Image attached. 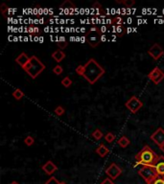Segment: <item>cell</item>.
<instances>
[{
  "instance_id": "cell-32",
  "label": "cell",
  "mask_w": 164,
  "mask_h": 184,
  "mask_svg": "<svg viewBox=\"0 0 164 184\" xmlns=\"http://www.w3.org/2000/svg\"><path fill=\"white\" fill-rule=\"evenodd\" d=\"M158 148H159V150H160L162 153H164V144H163V145H161V146H160V147H158Z\"/></svg>"
},
{
  "instance_id": "cell-21",
  "label": "cell",
  "mask_w": 164,
  "mask_h": 184,
  "mask_svg": "<svg viewBox=\"0 0 164 184\" xmlns=\"http://www.w3.org/2000/svg\"><path fill=\"white\" fill-rule=\"evenodd\" d=\"M104 134L102 133V130H100L99 129H96L93 133H92V137L95 139V140H101L103 138Z\"/></svg>"
},
{
  "instance_id": "cell-28",
  "label": "cell",
  "mask_w": 164,
  "mask_h": 184,
  "mask_svg": "<svg viewBox=\"0 0 164 184\" xmlns=\"http://www.w3.org/2000/svg\"><path fill=\"white\" fill-rule=\"evenodd\" d=\"M62 182H59L55 177H51L44 184H60Z\"/></svg>"
},
{
  "instance_id": "cell-10",
  "label": "cell",
  "mask_w": 164,
  "mask_h": 184,
  "mask_svg": "<svg viewBox=\"0 0 164 184\" xmlns=\"http://www.w3.org/2000/svg\"><path fill=\"white\" fill-rule=\"evenodd\" d=\"M151 140L154 141L158 147L163 145L164 144V129L162 128H158L151 135Z\"/></svg>"
},
{
  "instance_id": "cell-16",
  "label": "cell",
  "mask_w": 164,
  "mask_h": 184,
  "mask_svg": "<svg viewBox=\"0 0 164 184\" xmlns=\"http://www.w3.org/2000/svg\"><path fill=\"white\" fill-rule=\"evenodd\" d=\"M129 143H131V141H129V139L127 136H125V135L121 136V137L118 139V141H117V144H118L121 148H123V149L127 148V147L129 145Z\"/></svg>"
},
{
  "instance_id": "cell-20",
  "label": "cell",
  "mask_w": 164,
  "mask_h": 184,
  "mask_svg": "<svg viewBox=\"0 0 164 184\" xmlns=\"http://www.w3.org/2000/svg\"><path fill=\"white\" fill-rule=\"evenodd\" d=\"M57 45H58V47H59V50H63V51H64V50L67 47V45H68V41L65 40L64 38L63 37V38H60V39L58 41Z\"/></svg>"
},
{
  "instance_id": "cell-4",
  "label": "cell",
  "mask_w": 164,
  "mask_h": 184,
  "mask_svg": "<svg viewBox=\"0 0 164 184\" xmlns=\"http://www.w3.org/2000/svg\"><path fill=\"white\" fill-rule=\"evenodd\" d=\"M138 174L145 180L146 184H154V180L159 177L154 166H148V165L142 166L138 170Z\"/></svg>"
},
{
  "instance_id": "cell-12",
  "label": "cell",
  "mask_w": 164,
  "mask_h": 184,
  "mask_svg": "<svg viewBox=\"0 0 164 184\" xmlns=\"http://www.w3.org/2000/svg\"><path fill=\"white\" fill-rule=\"evenodd\" d=\"M154 167L158 174V176L164 177V156L163 155H159L158 160L157 164L154 165Z\"/></svg>"
},
{
  "instance_id": "cell-15",
  "label": "cell",
  "mask_w": 164,
  "mask_h": 184,
  "mask_svg": "<svg viewBox=\"0 0 164 184\" xmlns=\"http://www.w3.org/2000/svg\"><path fill=\"white\" fill-rule=\"evenodd\" d=\"M51 57L54 59V60L56 61V63H60V61H62L65 58V53L63 50L58 49L51 55Z\"/></svg>"
},
{
  "instance_id": "cell-29",
  "label": "cell",
  "mask_w": 164,
  "mask_h": 184,
  "mask_svg": "<svg viewBox=\"0 0 164 184\" xmlns=\"http://www.w3.org/2000/svg\"><path fill=\"white\" fill-rule=\"evenodd\" d=\"M8 6L5 4V3H2L1 6H0V12H1V14L6 17V11H8Z\"/></svg>"
},
{
  "instance_id": "cell-11",
  "label": "cell",
  "mask_w": 164,
  "mask_h": 184,
  "mask_svg": "<svg viewBox=\"0 0 164 184\" xmlns=\"http://www.w3.org/2000/svg\"><path fill=\"white\" fill-rule=\"evenodd\" d=\"M41 169H42L43 172L46 173V174H48V176H51V174H53L58 170V167H57V165H55L51 160H49L45 164L42 165Z\"/></svg>"
},
{
  "instance_id": "cell-14",
  "label": "cell",
  "mask_w": 164,
  "mask_h": 184,
  "mask_svg": "<svg viewBox=\"0 0 164 184\" xmlns=\"http://www.w3.org/2000/svg\"><path fill=\"white\" fill-rule=\"evenodd\" d=\"M95 153H96L100 157H105L108 155V153H109V148L107 146H105L104 144H101L96 150H95Z\"/></svg>"
},
{
  "instance_id": "cell-18",
  "label": "cell",
  "mask_w": 164,
  "mask_h": 184,
  "mask_svg": "<svg viewBox=\"0 0 164 184\" xmlns=\"http://www.w3.org/2000/svg\"><path fill=\"white\" fill-rule=\"evenodd\" d=\"M12 95H13V97H14L15 100L19 101V100H21V99L24 97V92H23L20 88H16V89L12 93Z\"/></svg>"
},
{
  "instance_id": "cell-24",
  "label": "cell",
  "mask_w": 164,
  "mask_h": 184,
  "mask_svg": "<svg viewBox=\"0 0 164 184\" xmlns=\"http://www.w3.org/2000/svg\"><path fill=\"white\" fill-rule=\"evenodd\" d=\"M105 140L108 143H112L115 140V135L112 133H108L105 135Z\"/></svg>"
},
{
  "instance_id": "cell-6",
  "label": "cell",
  "mask_w": 164,
  "mask_h": 184,
  "mask_svg": "<svg viewBox=\"0 0 164 184\" xmlns=\"http://www.w3.org/2000/svg\"><path fill=\"white\" fill-rule=\"evenodd\" d=\"M125 107L134 114V113L138 112V110L143 107V103L140 101L139 98L136 97V96H132V97L125 103Z\"/></svg>"
},
{
  "instance_id": "cell-19",
  "label": "cell",
  "mask_w": 164,
  "mask_h": 184,
  "mask_svg": "<svg viewBox=\"0 0 164 184\" xmlns=\"http://www.w3.org/2000/svg\"><path fill=\"white\" fill-rule=\"evenodd\" d=\"M116 3L123 4L126 8H132L135 4V1H134V0H122V1H120V0H116Z\"/></svg>"
},
{
  "instance_id": "cell-34",
  "label": "cell",
  "mask_w": 164,
  "mask_h": 184,
  "mask_svg": "<svg viewBox=\"0 0 164 184\" xmlns=\"http://www.w3.org/2000/svg\"><path fill=\"white\" fill-rule=\"evenodd\" d=\"M60 184H66L65 182H62V183H60Z\"/></svg>"
},
{
  "instance_id": "cell-2",
  "label": "cell",
  "mask_w": 164,
  "mask_h": 184,
  "mask_svg": "<svg viewBox=\"0 0 164 184\" xmlns=\"http://www.w3.org/2000/svg\"><path fill=\"white\" fill-rule=\"evenodd\" d=\"M159 155L155 153L149 146H144L142 150L136 153L135 160L137 165H143V166H154L158 160Z\"/></svg>"
},
{
  "instance_id": "cell-3",
  "label": "cell",
  "mask_w": 164,
  "mask_h": 184,
  "mask_svg": "<svg viewBox=\"0 0 164 184\" xmlns=\"http://www.w3.org/2000/svg\"><path fill=\"white\" fill-rule=\"evenodd\" d=\"M24 71L27 73L33 80H35L36 78H38L43 70L45 69V65L43 64L40 59L36 57V56H32L30 58L29 63L25 65V67L23 68Z\"/></svg>"
},
{
  "instance_id": "cell-22",
  "label": "cell",
  "mask_w": 164,
  "mask_h": 184,
  "mask_svg": "<svg viewBox=\"0 0 164 184\" xmlns=\"http://www.w3.org/2000/svg\"><path fill=\"white\" fill-rule=\"evenodd\" d=\"M62 84L64 87H66V88H69V87H70L71 84H72V80L69 77H64L62 80Z\"/></svg>"
},
{
  "instance_id": "cell-5",
  "label": "cell",
  "mask_w": 164,
  "mask_h": 184,
  "mask_svg": "<svg viewBox=\"0 0 164 184\" xmlns=\"http://www.w3.org/2000/svg\"><path fill=\"white\" fill-rule=\"evenodd\" d=\"M85 40L88 43L89 46L95 48L99 45V43L102 41V33L101 30L97 27L91 28L85 35Z\"/></svg>"
},
{
  "instance_id": "cell-27",
  "label": "cell",
  "mask_w": 164,
  "mask_h": 184,
  "mask_svg": "<svg viewBox=\"0 0 164 184\" xmlns=\"http://www.w3.org/2000/svg\"><path fill=\"white\" fill-rule=\"evenodd\" d=\"M111 23H113V24H117V25H121L123 23V19H122V17H120V16H115V17H112V19H111Z\"/></svg>"
},
{
  "instance_id": "cell-33",
  "label": "cell",
  "mask_w": 164,
  "mask_h": 184,
  "mask_svg": "<svg viewBox=\"0 0 164 184\" xmlns=\"http://www.w3.org/2000/svg\"><path fill=\"white\" fill-rule=\"evenodd\" d=\"M10 184H19L18 182H16V181H13V182H11Z\"/></svg>"
},
{
  "instance_id": "cell-13",
  "label": "cell",
  "mask_w": 164,
  "mask_h": 184,
  "mask_svg": "<svg viewBox=\"0 0 164 184\" xmlns=\"http://www.w3.org/2000/svg\"><path fill=\"white\" fill-rule=\"evenodd\" d=\"M29 60H30V57H28V55L26 54V53H21L18 57H17V58L15 59V61H16V63H18L22 68L25 67V65L29 63Z\"/></svg>"
},
{
  "instance_id": "cell-7",
  "label": "cell",
  "mask_w": 164,
  "mask_h": 184,
  "mask_svg": "<svg viewBox=\"0 0 164 184\" xmlns=\"http://www.w3.org/2000/svg\"><path fill=\"white\" fill-rule=\"evenodd\" d=\"M149 80L155 85L159 84L163 80H164V72L159 68V67H154L152 71L147 75Z\"/></svg>"
},
{
  "instance_id": "cell-9",
  "label": "cell",
  "mask_w": 164,
  "mask_h": 184,
  "mask_svg": "<svg viewBox=\"0 0 164 184\" xmlns=\"http://www.w3.org/2000/svg\"><path fill=\"white\" fill-rule=\"evenodd\" d=\"M106 174H108V177L111 178L112 180L116 179L121 174H122V169L115 163H111L106 170Z\"/></svg>"
},
{
  "instance_id": "cell-1",
  "label": "cell",
  "mask_w": 164,
  "mask_h": 184,
  "mask_svg": "<svg viewBox=\"0 0 164 184\" xmlns=\"http://www.w3.org/2000/svg\"><path fill=\"white\" fill-rule=\"evenodd\" d=\"M75 70L78 75L84 78L90 84H94L106 72L95 59H90L84 65H78Z\"/></svg>"
},
{
  "instance_id": "cell-26",
  "label": "cell",
  "mask_w": 164,
  "mask_h": 184,
  "mask_svg": "<svg viewBox=\"0 0 164 184\" xmlns=\"http://www.w3.org/2000/svg\"><path fill=\"white\" fill-rule=\"evenodd\" d=\"M53 72H54V74H56V75H60L63 72H64V68L60 66V65H56L54 68H53Z\"/></svg>"
},
{
  "instance_id": "cell-31",
  "label": "cell",
  "mask_w": 164,
  "mask_h": 184,
  "mask_svg": "<svg viewBox=\"0 0 164 184\" xmlns=\"http://www.w3.org/2000/svg\"><path fill=\"white\" fill-rule=\"evenodd\" d=\"M101 184H114V182H113V180H112L111 178H105V179H104L101 182Z\"/></svg>"
},
{
  "instance_id": "cell-23",
  "label": "cell",
  "mask_w": 164,
  "mask_h": 184,
  "mask_svg": "<svg viewBox=\"0 0 164 184\" xmlns=\"http://www.w3.org/2000/svg\"><path fill=\"white\" fill-rule=\"evenodd\" d=\"M65 112V109L64 107L62 106H58L55 109H54V113L57 115V116H63Z\"/></svg>"
},
{
  "instance_id": "cell-25",
  "label": "cell",
  "mask_w": 164,
  "mask_h": 184,
  "mask_svg": "<svg viewBox=\"0 0 164 184\" xmlns=\"http://www.w3.org/2000/svg\"><path fill=\"white\" fill-rule=\"evenodd\" d=\"M24 143H25L26 146L30 147V146H32L35 143V138L32 137V136H27V137L24 139Z\"/></svg>"
},
{
  "instance_id": "cell-30",
  "label": "cell",
  "mask_w": 164,
  "mask_h": 184,
  "mask_svg": "<svg viewBox=\"0 0 164 184\" xmlns=\"http://www.w3.org/2000/svg\"><path fill=\"white\" fill-rule=\"evenodd\" d=\"M154 184H164V177H158L154 180Z\"/></svg>"
},
{
  "instance_id": "cell-17",
  "label": "cell",
  "mask_w": 164,
  "mask_h": 184,
  "mask_svg": "<svg viewBox=\"0 0 164 184\" xmlns=\"http://www.w3.org/2000/svg\"><path fill=\"white\" fill-rule=\"evenodd\" d=\"M59 9H60V10H65V9H69V10H74V9H75V5L71 1L66 0V1H64L62 5L59 6Z\"/></svg>"
},
{
  "instance_id": "cell-8",
  "label": "cell",
  "mask_w": 164,
  "mask_h": 184,
  "mask_svg": "<svg viewBox=\"0 0 164 184\" xmlns=\"http://www.w3.org/2000/svg\"><path fill=\"white\" fill-rule=\"evenodd\" d=\"M148 54L154 60H158L164 55V50L158 43H154L148 50Z\"/></svg>"
}]
</instances>
